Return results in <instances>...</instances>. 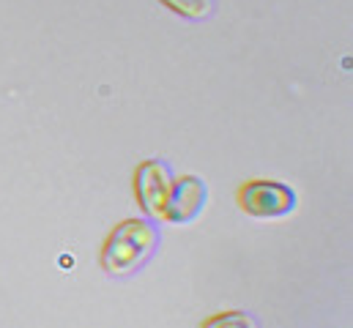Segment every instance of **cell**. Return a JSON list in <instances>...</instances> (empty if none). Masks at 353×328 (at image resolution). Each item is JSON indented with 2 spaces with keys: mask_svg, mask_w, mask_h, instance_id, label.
Masks as SVG:
<instances>
[{
  "mask_svg": "<svg viewBox=\"0 0 353 328\" xmlns=\"http://www.w3.org/2000/svg\"><path fill=\"white\" fill-rule=\"evenodd\" d=\"M173 170L170 164H165L162 159H145L137 164L134 170V197L143 208V214L157 222H165V208H168V197L173 189Z\"/></svg>",
  "mask_w": 353,
  "mask_h": 328,
  "instance_id": "cell-3",
  "label": "cell"
},
{
  "mask_svg": "<svg viewBox=\"0 0 353 328\" xmlns=\"http://www.w3.org/2000/svg\"><path fill=\"white\" fill-rule=\"evenodd\" d=\"M208 203V186L200 175H183L173 181L168 208H165V222L173 225H189L194 222Z\"/></svg>",
  "mask_w": 353,
  "mask_h": 328,
  "instance_id": "cell-4",
  "label": "cell"
},
{
  "mask_svg": "<svg viewBox=\"0 0 353 328\" xmlns=\"http://www.w3.org/2000/svg\"><path fill=\"white\" fill-rule=\"evenodd\" d=\"M239 205L255 219H282L296 211V192L282 181H247L239 189Z\"/></svg>",
  "mask_w": 353,
  "mask_h": 328,
  "instance_id": "cell-2",
  "label": "cell"
},
{
  "mask_svg": "<svg viewBox=\"0 0 353 328\" xmlns=\"http://www.w3.org/2000/svg\"><path fill=\"white\" fill-rule=\"evenodd\" d=\"M162 6H168L173 14L192 19V22H203L216 11V0H159Z\"/></svg>",
  "mask_w": 353,
  "mask_h": 328,
  "instance_id": "cell-5",
  "label": "cell"
},
{
  "mask_svg": "<svg viewBox=\"0 0 353 328\" xmlns=\"http://www.w3.org/2000/svg\"><path fill=\"white\" fill-rule=\"evenodd\" d=\"M159 249V227L151 219H123L101 246V268L107 276L123 279L137 274Z\"/></svg>",
  "mask_w": 353,
  "mask_h": 328,
  "instance_id": "cell-1",
  "label": "cell"
},
{
  "mask_svg": "<svg viewBox=\"0 0 353 328\" xmlns=\"http://www.w3.org/2000/svg\"><path fill=\"white\" fill-rule=\"evenodd\" d=\"M203 328H261L255 320V315L244 312V309H230V312H219L214 318H208Z\"/></svg>",
  "mask_w": 353,
  "mask_h": 328,
  "instance_id": "cell-6",
  "label": "cell"
}]
</instances>
